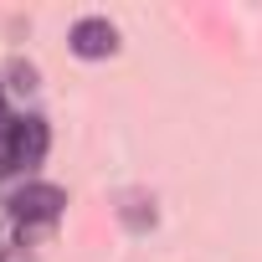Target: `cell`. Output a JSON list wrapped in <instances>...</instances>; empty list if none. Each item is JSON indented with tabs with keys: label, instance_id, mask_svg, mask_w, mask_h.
Segmentation results:
<instances>
[{
	"label": "cell",
	"instance_id": "cell-1",
	"mask_svg": "<svg viewBox=\"0 0 262 262\" xmlns=\"http://www.w3.org/2000/svg\"><path fill=\"white\" fill-rule=\"evenodd\" d=\"M67 47H72V57H82V62H103V57L118 52V26L103 21V16H82V21L67 31Z\"/></svg>",
	"mask_w": 262,
	"mask_h": 262
},
{
	"label": "cell",
	"instance_id": "cell-2",
	"mask_svg": "<svg viewBox=\"0 0 262 262\" xmlns=\"http://www.w3.org/2000/svg\"><path fill=\"white\" fill-rule=\"evenodd\" d=\"M62 206H67V195H62L57 185H41V180L11 195V211H16L21 221H57V216H62Z\"/></svg>",
	"mask_w": 262,
	"mask_h": 262
},
{
	"label": "cell",
	"instance_id": "cell-3",
	"mask_svg": "<svg viewBox=\"0 0 262 262\" xmlns=\"http://www.w3.org/2000/svg\"><path fill=\"white\" fill-rule=\"evenodd\" d=\"M41 155H47V123L41 118H16L11 123V160H16V170L41 165Z\"/></svg>",
	"mask_w": 262,
	"mask_h": 262
},
{
	"label": "cell",
	"instance_id": "cell-4",
	"mask_svg": "<svg viewBox=\"0 0 262 262\" xmlns=\"http://www.w3.org/2000/svg\"><path fill=\"white\" fill-rule=\"evenodd\" d=\"M0 118H6V113H0Z\"/></svg>",
	"mask_w": 262,
	"mask_h": 262
}]
</instances>
